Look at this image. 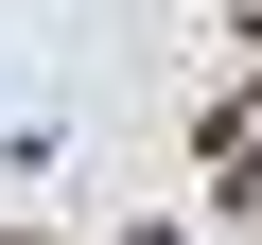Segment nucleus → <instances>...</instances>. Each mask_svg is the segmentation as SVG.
<instances>
[{"label":"nucleus","instance_id":"obj_3","mask_svg":"<svg viewBox=\"0 0 262 245\" xmlns=\"http://www.w3.org/2000/svg\"><path fill=\"white\" fill-rule=\"evenodd\" d=\"M0 245H53V228H0Z\"/></svg>","mask_w":262,"mask_h":245},{"label":"nucleus","instance_id":"obj_1","mask_svg":"<svg viewBox=\"0 0 262 245\" xmlns=\"http://www.w3.org/2000/svg\"><path fill=\"white\" fill-rule=\"evenodd\" d=\"M210 175L262 210V88H227V105H210Z\"/></svg>","mask_w":262,"mask_h":245},{"label":"nucleus","instance_id":"obj_4","mask_svg":"<svg viewBox=\"0 0 262 245\" xmlns=\"http://www.w3.org/2000/svg\"><path fill=\"white\" fill-rule=\"evenodd\" d=\"M245 53H262V0H245Z\"/></svg>","mask_w":262,"mask_h":245},{"label":"nucleus","instance_id":"obj_2","mask_svg":"<svg viewBox=\"0 0 262 245\" xmlns=\"http://www.w3.org/2000/svg\"><path fill=\"white\" fill-rule=\"evenodd\" d=\"M105 245H175V228H105Z\"/></svg>","mask_w":262,"mask_h":245}]
</instances>
